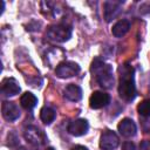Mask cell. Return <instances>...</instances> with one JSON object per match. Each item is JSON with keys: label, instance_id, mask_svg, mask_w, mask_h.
Masks as SVG:
<instances>
[{"label": "cell", "instance_id": "cell-1", "mask_svg": "<svg viewBox=\"0 0 150 150\" xmlns=\"http://www.w3.org/2000/svg\"><path fill=\"white\" fill-rule=\"evenodd\" d=\"M120 84L118 95L127 102L134 101L136 97V86L134 80V68L129 63H124L120 67Z\"/></svg>", "mask_w": 150, "mask_h": 150}, {"label": "cell", "instance_id": "cell-2", "mask_svg": "<svg viewBox=\"0 0 150 150\" xmlns=\"http://www.w3.org/2000/svg\"><path fill=\"white\" fill-rule=\"evenodd\" d=\"M90 71L95 77L96 82L104 89H110L114 84L112 67L108 64L104 60L95 57L90 66Z\"/></svg>", "mask_w": 150, "mask_h": 150}, {"label": "cell", "instance_id": "cell-3", "mask_svg": "<svg viewBox=\"0 0 150 150\" xmlns=\"http://www.w3.org/2000/svg\"><path fill=\"white\" fill-rule=\"evenodd\" d=\"M71 33H73V28L70 25L64 23V22H60V23L49 26L47 28L46 36L50 41L66 42L71 38Z\"/></svg>", "mask_w": 150, "mask_h": 150}, {"label": "cell", "instance_id": "cell-4", "mask_svg": "<svg viewBox=\"0 0 150 150\" xmlns=\"http://www.w3.org/2000/svg\"><path fill=\"white\" fill-rule=\"evenodd\" d=\"M23 136H25L26 141L32 146H35V148L42 146L47 141V137H46L45 132L35 125H29L28 128H26Z\"/></svg>", "mask_w": 150, "mask_h": 150}, {"label": "cell", "instance_id": "cell-5", "mask_svg": "<svg viewBox=\"0 0 150 150\" xmlns=\"http://www.w3.org/2000/svg\"><path fill=\"white\" fill-rule=\"evenodd\" d=\"M80 66L76 62L73 61H62L60 62L56 68H55V74L56 76L61 79H68L77 75L80 73Z\"/></svg>", "mask_w": 150, "mask_h": 150}, {"label": "cell", "instance_id": "cell-6", "mask_svg": "<svg viewBox=\"0 0 150 150\" xmlns=\"http://www.w3.org/2000/svg\"><path fill=\"white\" fill-rule=\"evenodd\" d=\"M120 138L112 130H105L100 137V148L102 150H114L118 146Z\"/></svg>", "mask_w": 150, "mask_h": 150}, {"label": "cell", "instance_id": "cell-7", "mask_svg": "<svg viewBox=\"0 0 150 150\" xmlns=\"http://www.w3.org/2000/svg\"><path fill=\"white\" fill-rule=\"evenodd\" d=\"M1 114L2 117L8 122H14L20 117V109L19 107L11 101H5L1 104Z\"/></svg>", "mask_w": 150, "mask_h": 150}, {"label": "cell", "instance_id": "cell-8", "mask_svg": "<svg viewBox=\"0 0 150 150\" xmlns=\"http://www.w3.org/2000/svg\"><path fill=\"white\" fill-rule=\"evenodd\" d=\"M110 103L109 94L104 91H94L89 98V105L91 109H101Z\"/></svg>", "mask_w": 150, "mask_h": 150}, {"label": "cell", "instance_id": "cell-9", "mask_svg": "<svg viewBox=\"0 0 150 150\" xmlns=\"http://www.w3.org/2000/svg\"><path fill=\"white\" fill-rule=\"evenodd\" d=\"M88 129H89V123L84 118H79V120H75V121L70 122L68 124V128H67L68 132L73 136H76V137L87 134Z\"/></svg>", "mask_w": 150, "mask_h": 150}, {"label": "cell", "instance_id": "cell-10", "mask_svg": "<svg viewBox=\"0 0 150 150\" xmlns=\"http://www.w3.org/2000/svg\"><path fill=\"white\" fill-rule=\"evenodd\" d=\"M122 4H123V1H115V0L104 2V19L107 22L111 21L120 14Z\"/></svg>", "mask_w": 150, "mask_h": 150}, {"label": "cell", "instance_id": "cell-11", "mask_svg": "<svg viewBox=\"0 0 150 150\" xmlns=\"http://www.w3.org/2000/svg\"><path fill=\"white\" fill-rule=\"evenodd\" d=\"M20 86L14 77H6L1 82V93L5 96H14L20 93Z\"/></svg>", "mask_w": 150, "mask_h": 150}, {"label": "cell", "instance_id": "cell-12", "mask_svg": "<svg viewBox=\"0 0 150 150\" xmlns=\"http://www.w3.org/2000/svg\"><path fill=\"white\" fill-rule=\"evenodd\" d=\"M117 129H118L120 134L124 137H132L137 132V127H136L135 122L130 118H123L118 123Z\"/></svg>", "mask_w": 150, "mask_h": 150}, {"label": "cell", "instance_id": "cell-13", "mask_svg": "<svg viewBox=\"0 0 150 150\" xmlns=\"http://www.w3.org/2000/svg\"><path fill=\"white\" fill-rule=\"evenodd\" d=\"M63 96L71 102H77L82 98V89L81 87H79L77 84L70 83L68 86H66L64 90H63Z\"/></svg>", "mask_w": 150, "mask_h": 150}, {"label": "cell", "instance_id": "cell-14", "mask_svg": "<svg viewBox=\"0 0 150 150\" xmlns=\"http://www.w3.org/2000/svg\"><path fill=\"white\" fill-rule=\"evenodd\" d=\"M130 28V22L125 19H122V20H118L111 28V33L115 38H122L123 35L127 34V32L129 30Z\"/></svg>", "mask_w": 150, "mask_h": 150}, {"label": "cell", "instance_id": "cell-15", "mask_svg": "<svg viewBox=\"0 0 150 150\" xmlns=\"http://www.w3.org/2000/svg\"><path fill=\"white\" fill-rule=\"evenodd\" d=\"M38 103V98L34 94L29 93V91H26L25 94L21 95L20 97V104L23 109L26 110H32Z\"/></svg>", "mask_w": 150, "mask_h": 150}, {"label": "cell", "instance_id": "cell-16", "mask_svg": "<svg viewBox=\"0 0 150 150\" xmlns=\"http://www.w3.org/2000/svg\"><path fill=\"white\" fill-rule=\"evenodd\" d=\"M56 117V112L55 110L49 107V105H45L42 107V109L40 110V118L45 124H50Z\"/></svg>", "mask_w": 150, "mask_h": 150}, {"label": "cell", "instance_id": "cell-17", "mask_svg": "<svg viewBox=\"0 0 150 150\" xmlns=\"http://www.w3.org/2000/svg\"><path fill=\"white\" fill-rule=\"evenodd\" d=\"M137 111L143 117H150V98L142 101L137 105Z\"/></svg>", "mask_w": 150, "mask_h": 150}, {"label": "cell", "instance_id": "cell-18", "mask_svg": "<svg viewBox=\"0 0 150 150\" xmlns=\"http://www.w3.org/2000/svg\"><path fill=\"white\" fill-rule=\"evenodd\" d=\"M18 137H16V135L14 134V132H9L8 134V145L9 146H15V145H18Z\"/></svg>", "mask_w": 150, "mask_h": 150}, {"label": "cell", "instance_id": "cell-19", "mask_svg": "<svg viewBox=\"0 0 150 150\" xmlns=\"http://www.w3.org/2000/svg\"><path fill=\"white\" fill-rule=\"evenodd\" d=\"M122 150H136V145L132 142H124L122 145Z\"/></svg>", "mask_w": 150, "mask_h": 150}, {"label": "cell", "instance_id": "cell-20", "mask_svg": "<svg viewBox=\"0 0 150 150\" xmlns=\"http://www.w3.org/2000/svg\"><path fill=\"white\" fill-rule=\"evenodd\" d=\"M139 150H150V141H142L139 143Z\"/></svg>", "mask_w": 150, "mask_h": 150}, {"label": "cell", "instance_id": "cell-21", "mask_svg": "<svg viewBox=\"0 0 150 150\" xmlns=\"http://www.w3.org/2000/svg\"><path fill=\"white\" fill-rule=\"evenodd\" d=\"M70 150H88V148H86V146H83V145H75V146H73Z\"/></svg>", "mask_w": 150, "mask_h": 150}, {"label": "cell", "instance_id": "cell-22", "mask_svg": "<svg viewBox=\"0 0 150 150\" xmlns=\"http://www.w3.org/2000/svg\"><path fill=\"white\" fill-rule=\"evenodd\" d=\"M15 150H27V149L23 148V146H20V148H18V149H15Z\"/></svg>", "mask_w": 150, "mask_h": 150}, {"label": "cell", "instance_id": "cell-23", "mask_svg": "<svg viewBox=\"0 0 150 150\" xmlns=\"http://www.w3.org/2000/svg\"><path fill=\"white\" fill-rule=\"evenodd\" d=\"M46 150H55V149H54V148H52V146H49V148H47Z\"/></svg>", "mask_w": 150, "mask_h": 150}]
</instances>
